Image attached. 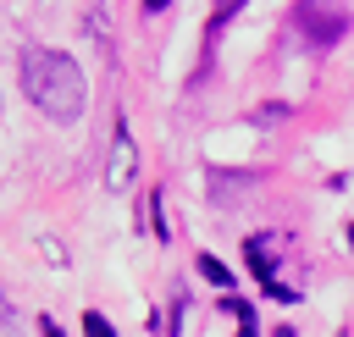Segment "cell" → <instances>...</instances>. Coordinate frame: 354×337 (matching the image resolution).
<instances>
[{"label":"cell","instance_id":"3","mask_svg":"<svg viewBox=\"0 0 354 337\" xmlns=\"http://www.w3.org/2000/svg\"><path fill=\"white\" fill-rule=\"evenodd\" d=\"M133 177H138V149H133L127 122H116V133H111V155H105V193H127Z\"/></svg>","mask_w":354,"mask_h":337},{"label":"cell","instance_id":"12","mask_svg":"<svg viewBox=\"0 0 354 337\" xmlns=\"http://www.w3.org/2000/svg\"><path fill=\"white\" fill-rule=\"evenodd\" d=\"M348 249H354V221H348Z\"/></svg>","mask_w":354,"mask_h":337},{"label":"cell","instance_id":"9","mask_svg":"<svg viewBox=\"0 0 354 337\" xmlns=\"http://www.w3.org/2000/svg\"><path fill=\"white\" fill-rule=\"evenodd\" d=\"M0 337H17V315H11V304H6V293H0Z\"/></svg>","mask_w":354,"mask_h":337},{"label":"cell","instance_id":"8","mask_svg":"<svg viewBox=\"0 0 354 337\" xmlns=\"http://www.w3.org/2000/svg\"><path fill=\"white\" fill-rule=\"evenodd\" d=\"M232 6H243V0H216V11H210V33H221V22L232 17Z\"/></svg>","mask_w":354,"mask_h":337},{"label":"cell","instance_id":"11","mask_svg":"<svg viewBox=\"0 0 354 337\" xmlns=\"http://www.w3.org/2000/svg\"><path fill=\"white\" fill-rule=\"evenodd\" d=\"M144 11H166V0H144Z\"/></svg>","mask_w":354,"mask_h":337},{"label":"cell","instance_id":"7","mask_svg":"<svg viewBox=\"0 0 354 337\" xmlns=\"http://www.w3.org/2000/svg\"><path fill=\"white\" fill-rule=\"evenodd\" d=\"M83 326H88V337H116V331H111V320H105V315H94V309L83 315Z\"/></svg>","mask_w":354,"mask_h":337},{"label":"cell","instance_id":"1","mask_svg":"<svg viewBox=\"0 0 354 337\" xmlns=\"http://www.w3.org/2000/svg\"><path fill=\"white\" fill-rule=\"evenodd\" d=\"M17 72H22V94H28V105H39V116H50V122H77L83 116L88 88H83L77 61H66L61 50L28 44L22 61H17Z\"/></svg>","mask_w":354,"mask_h":337},{"label":"cell","instance_id":"6","mask_svg":"<svg viewBox=\"0 0 354 337\" xmlns=\"http://www.w3.org/2000/svg\"><path fill=\"white\" fill-rule=\"evenodd\" d=\"M39 254H44V260H50V265H66V249H61V243H55V238H39Z\"/></svg>","mask_w":354,"mask_h":337},{"label":"cell","instance_id":"4","mask_svg":"<svg viewBox=\"0 0 354 337\" xmlns=\"http://www.w3.org/2000/svg\"><path fill=\"white\" fill-rule=\"evenodd\" d=\"M277 243H282L277 232H254V238H249V265H254V276H260V287H266L271 298H293V287L271 271V249H277Z\"/></svg>","mask_w":354,"mask_h":337},{"label":"cell","instance_id":"5","mask_svg":"<svg viewBox=\"0 0 354 337\" xmlns=\"http://www.w3.org/2000/svg\"><path fill=\"white\" fill-rule=\"evenodd\" d=\"M199 276H205V282H216V287H221V293H227V287H232V271H227V265H221V260H216V254H199Z\"/></svg>","mask_w":354,"mask_h":337},{"label":"cell","instance_id":"10","mask_svg":"<svg viewBox=\"0 0 354 337\" xmlns=\"http://www.w3.org/2000/svg\"><path fill=\"white\" fill-rule=\"evenodd\" d=\"M39 326H44V337H61V326H55V320H50V315H44V320H39Z\"/></svg>","mask_w":354,"mask_h":337},{"label":"cell","instance_id":"13","mask_svg":"<svg viewBox=\"0 0 354 337\" xmlns=\"http://www.w3.org/2000/svg\"><path fill=\"white\" fill-rule=\"evenodd\" d=\"M337 337H348V331H337Z\"/></svg>","mask_w":354,"mask_h":337},{"label":"cell","instance_id":"2","mask_svg":"<svg viewBox=\"0 0 354 337\" xmlns=\"http://www.w3.org/2000/svg\"><path fill=\"white\" fill-rule=\"evenodd\" d=\"M293 28H299V39H304L310 50H326V44H337V39H343L348 17H343V6H337V0H299Z\"/></svg>","mask_w":354,"mask_h":337}]
</instances>
